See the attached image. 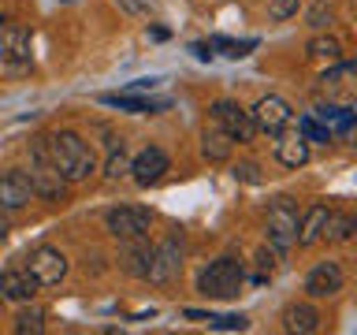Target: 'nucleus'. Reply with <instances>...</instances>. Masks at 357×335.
Masks as SVG:
<instances>
[{"label": "nucleus", "mask_w": 357, "mask_h": 335, "mask_svg": "<svg viewBox=\"0 0 357 335\" xmlns=\"http://www.w3.org/2000/svg\"><path fill=\"white\" fill-rule=\"evenodd\" d=\"M127 168H130V161H127V153H123V145H119V149L112 145V156H108V164H105V175H108V179H123V175H127Z\"/></svg>", "instance_id": "obj_26"}, {"label": "nucleus", "mask_w": 357, "mask_h": 335, "mask_svg": "<svg viewBox=\"0 0 357 335\" xmlns=\"http://www.w3.org/2000/svg\"><path fill=\"white\" fill-rule=\"evenodd\" d=\"M45 328V313L38 309V306H30V309H19V317H15V332L19 335H38Z\"/></svg>", "instance_id": "obj_25"}, {"label": "nucleus", "mask_w": 357, "mask_h": 335, "mask_svg": "<svg viewBox=\"0 0 357 335\" xmlns=\"http://www.w3.org/2000/svg\"><path fill=\"white\" fill-rule=\"evenodd\" d=\"M272 272H275V253L261 246V250H257V283H264Z\"/></svg>", "instance_id": "obj_29"}, {"label": "nucleus", "mask_w": 357, "mask_h": 335, "mask_svg": "<svg viewBox=\"0 0 357 335\" xmlns=\"http://www.w3.org/2000/svg\"><path fill=\"white\" fill-rule=\"evenodd\" d=\"M167 164H172V161H167V153L160 149V145H149V149H142L138 156H134L127 172L134 175V183H138V186H153V183H160V179H164Z\"/></svg>", "instance_id": "obj_13"}, {"label": "nucleus", "mask_w": 357, "mask_h": 335, "mask_svg": "<svg viewBox=\"0 0 357 335\" xmlns=\"http://www.w3.org/2000/svg\"><path fill=\"white\" fill-rule=\"evenodd\" d=\"M305 52H309V60H328V64L342 60V45H339V38H312V41L305 45Z\"/></svg>", "instance_id": "obj_23"}, {"label": "nucleus", "mask_w": 357, "mask_h": 335, "mask_svg": "<svg viewBox=\"0 0 357 335\" xmlns=\"http://www.w3.org/2000/svg\"><path fill=\"white\" fill-rule=\"evenodd\" d=\"M49 161L60 172L63 183H86L97 172V156L89 149V142H82L75 131H60L49 138Z\"/></svg>", "instance_id": "obj_1"}, {"label": "nucleus", "mask_w": 357, "mask_h": 335, "mask_svg": "<svg viewBox=\"0 0 357 335\" xmlns=\"http://www.w3.org/2000/svg\"><path fill=\"white\" fill-rule=\"evenodd\" d=\"M212 119H216V127L227 134L231 142H253V119H250V112L238 108L234 100H216L212 105Z\"/></svg>", "instance_id": "obj_10"}, {"label": "nucleus", "mask_w": 357, "mask_h": 335, "mask_svg": "<svg viewBox=\"0 0 357 335\" xmlns=\"http://www.w3.org/2000/svg\"><path fill=\"white\" fill-rule=\"evenodd\" d=\"M208 328H216V332H242V328H245V317H242V313H227V317H212V320H208Z\"/></svg>", "instance_id": "obj_28"}, {"label": "nucleus", "mask_w": 357, "mask_h": 335, "mask_svg": "<svg viewBox=\"0 0 357 335\" xmlns=\"http://www.w3.org/2000/svg\"><path fill=\"white\" fill-rule=\"evenodd\" d=\"M250 119H253V131H261V134H279L283 127H290L294 112H290V105H287L283 97L268 94V97H261V100L253 105Z\"/></svg>", "instance_id": "obj_9"}, {"label": "nucleus", "mask_w": 357, "mask_h": 335, "mask_svg": "<svg viewBox=\"0 0 357 335\" xmlns=\"http://www.w3.org/2000/svg\"><path fill=\"white\" fill-rule=\"evenodd\" d=\"M0 306H4V298H0Z\"/></svg>", "instance_id": "obj_34"}, {"label": "nucleus", "mask_w": 357, "mask_h": 335, "mask_svg": "<svg viewBox=\"0 0 357 335\" xmlns=\"http://www.w3.org/2000/svg\"><path fill=\"white\" fill-rule=\"evenodd\" d=\"M328 205H312L305 216L298 220V234H294V242L298 246H312V242H320V234H324V223H328Z\"/></svg>", "instance_id": "obj_19"}, {"label": "nucleus", "mask_w": 357, "mask_h": 335, "mask_svg": "<svg viewBox=\"0 0 357 335\" xmlns=\"http://www.w3.org/2000/svg\"><path fill=\"white\" fill-rule=\"evenodd\" d=\"M0 60L11 71L30 67V30L26 27H19V22H4L0 27Z\"/></svg>", "instance_id": "obj_11"}, {"label": "nucleus", "mask_w": 357, "mask_h": 335, "mask_svg": "<svg viewBox=\"0 0 357 335\" xmlns=\"http://www.w3.org/2000/svg\"><path fill=\"white\" fill-rule=\"evenodd\" d=\"M105 228H108V234H116V239H138V234H149V228H153V212L142 209V205L108 209Z\"/></svg>", "instance_id": "obj_7"}, {"label": "nucleus", "mask_w": 357, "mask_h": 335, "mask_svg": "<svg viewBox=\"0 0 357 335\" xmlns=\"http://www.w3.org/2000/svg\"><path fill=\"white\" fill-rule=\"evenodd\" d=\"M320 97H328V105H354V97H357V67L350 60H335L328 71L320 75Z\"/></svg>", "instance_id": "obj_4"}, {"label": "nucleus", "mask_w": 357, "mask_h": 335, "mask_svg": "<svg viewBox=\"0 0 357 335\" xmlns=\"http://www.w3.org/2000/svg\"><path fill=\"white\" fill-rule=\"evenodd\" d=\"M38 295V279H33L26 268H8L4 276H0V298L8 302H30Z\"/></svg>", "instance_id": "obj_16"}, {"label": "nucleus", "mask_w": 357, "mask_h": 335, "mask_svg": "<svg viewBox=\"0 0 357 335\" xmlns=\"http://www.w3.org/2000/svg\"><path fill=\"white\" fill-rule=\"evenodd\" d=\"M309 27L312 30H328L331 27V8L328 4H312L309 8Z\"/></svg>", "instance_id": "obj_30"}, {"label": "nucleus", "mask_w": 357, "mask_h": 335, "mask_svg": "<svg viewBox=\"0 0 357 335\" xmlns=\"http://www.w3.org/2000/svg\"><path fill=\"white\" fill-rule=\"evenodd\" d=\"M123 242H127V250H123V257H119L123 272H130V276L145 279V272H149V257H153V246L145 242V234H138V239H123Z\"/></svg>", "instance_id": "obj_17"}, {"label": "nucleus", "mask_w": 357, "mask_h": 335, "mask_svg": "<svg viewBox=\"0 0 357 335\" xmlns=\"http://www.w3.org/2000/svg\"><path fill=\"white\" fill-rule=\"evenodd\" d=\"M178 272H183V239H178V231H172L160 246H153L149 272H145V279L164 287V283H172Z\"/></svg>", "instance_id": "obj_5"}, {"label": "nucleus", "mask_w": 357, "mask_h": 335, "mask_svg": "<svg viewBox=\"0 0 357 335\" xmlns=\"http://www.w3.org/2000/svg\"><path fill=\"white\" fill-rule=\"evenodd\" d=\"M8 231H11V223H8V209H0V242L8 239Z\"/></svg>", "instance_id": "obj_32"}, {"label": "nucleus", "mask_w": 357, "mask_h": 335, "mask_svg": "<svg viewBox=\"0 0 357 335\" xmlns=\"http://www.w3.org/2000/svg\"><path fill=\"white\" fill-rule=\"evenodd\" d=\"M354 231H357V220L350 216V212H335V209H331L320 239H328V242H350V239H354Z\"/></svg>", "instance_id": "obj_21"}, {"label": "nucleus", "mask_w": 357, "mask_h": 335, "mask_svg": "<svg viewBox=\"0 0 357 335\" xmlns=\"http://www.w3.org/2000/svg\"><path fill=\"white\" fill-rule=\"evenodd\" d=\"M33 194H41L45 201H63L67 183L60 179V172L49 161V142H33V172H30Z\"/></svg>", "instance_id": "obj_6"}, {"label": "nucleus", "mask_w": 357, "mask_h": 335, "mask_svg": "<svg viewBox=\"0 0 357 335\" xmlns=\"http://www.w3.org/2000/svg\"><path fill=\"white\" fill-rule=\"evenodd\" d=\"M33 198V183L26 172L11 168V172H0V209H26Z\"/></svg>", "instance_id": "obj_14"}, {"label": "nucleus", "mask_w": 357, "mask_h": 335, "mask_svg": "<svg viewBox=\"0 0 357 335\" xmlns=\"http://www.w3.org/2000/svg\"><path fill=\"white\" fill-rule=\"evenodd\" d=\"M298 134L305 142H317V145H328L331 142V127H328V123H320L317 116H301L298 119Z\"/></svg>", "instance_id": "obj_24"}, {"label": "nucleus", "mask_w": 357, "mask_h": 335, "mask_svg": "<svg viewBox=\"0 0 357 335\" xmlns=\"http://www.w3.org/2000/svg\"><path fill=\"white\" fill-rule=\"evenodd\" d=\"M342 283H346V272H342L339 261H320V265H312V272L305 276L309 298H331L342 290Z\"/></svg>", "instance_id": "obj_12"}, {"label": "nucleus", "mask_w": 357, "mask_h": 335, "mask_svg": "<svg viewBox=\"0 0 357 335\" xmlns=\"http://www.w3.org/2000/svg\"><path fill=\"white\" fill-rule=\"evenodd\" d=\"M100 100H105V105H112V108H123V112H160V108H167V100L130 97V94H105Z\"/></svg>", "instance_id": "obj_22"}, {"label": "nucleus", "mask_w": 357, "mask_h": 335, "mask_svg": "<svg viewBox=\"0 0 357 335\" xmlns=\"http://www.w3.org/2000/svg\"><path fill=\"white\" fill-rule=\"evenodd\" d=\"M298 8H301V0H268V15H272L275 22L298 15Z\"/></svg>", "instance_id": "obj_27"}, {"label": "nucleus", "mask_w": 357, "mask_h": 335, "mask_svg": "<svg viewBox=\"0 0 357 335\" xmlns=\"http://www.w3.org/2000/svg\"><path fill=\"white\" fill-rule=\"evenodd\" d=\"M186 320H212V313H201V309H186Z\"/></svg>", "instance_id": "obj_33"}, {"label": "nucleus", "mask_w": 357, "mask_h": 335, "mask_svg": "<svg viewBox=\"0 0 357 335\" xmlns=\"http://www.w3.org/2000/svg\"><path fill=\"white\" fill-rule=\"evenodd\" d=\"M275 138V156H279V164L283 168H301L309 161V142L301 138L298 131H279V134H272Z\"/></svg>", "instance_id": "obj_15"}, {"label": "nucleus", "mask_w": 357, "mask_h": 335, "mask_svg": "<svg viewBox=\"0 0 357 335\" xmlns=\"http://www.w3.org/2000/svg\"><path fill=\"white\" fill-rule=\"evenodd\" d=\"M234 179H242V183H261V168L245 161V164H238V168H234Z\"/></svg>", "instance_id": "obj_31"}, {"label": "nucleus", "mask_w": 357, "mask_h": 335, "mask_svg": "<svg viewBox=\"0 0 357 335\" xmlns=\"http://www.w3.org/2000/svg\"><path fill=\"white\" fill-rule=\"evenodd\" d=\"M298 220H301V212L290 198L272 201V205H268V220H264L268 242H272L275 250H290V246H294V234H298Z\"/></svg>", "instance_id": "obj_3"}, {"label": "nucleus", "mask_w": 357, "mask_h": 335, "mask_svg": "<svg viewBox=\"0 0 357 335\" xmlns=\"http://www.w3.org/2000/svg\"><path fill=\"white\" fill-rule=\"evenodd\" d=\"M231 149H234V142L220 127H208L205 134H201V156H205L208 164H223L231 156Z\"/></svg>", "instance_id": "obj_20"}, {"label": "nucleus", "mask_w": 357, "mask_h": 335, "mask_svg": "<svg viewBox=\"0 0 357 335\" xmlns=\"http://www.w3.org/2000/svg\"><path fill=\"white\" fill-rule=\"evenodd\" d=\"M283 328L287 332H298V335H312L320 328V313L305 306V302H294V306L283 309Z\"/></svg>", "instance_id": "obj_18"}, {"label": "nucleus", "mask_w": 357, "mask_h": 335, "mask_svg": "<svg viewBox=\"0 0 357 335\" xmlns=\"http://www.w3.org/2000/svg\"><path fill=\"white\" fill-rule=\"evenodd\" d=\"M245 283V268L238 257H220L197 276V290L205 298H234Z\"/></svg>", "instance_id": "obj_2"}, {"label": "nucleus", "mask_w": 357, "mask_h": 335, "mask_svg": "<svg viewBox=\"0 0 357 335\" xmlns=\"http://www.w3.org/2000/svg\"><path fill=\"white\" fill-rule=\"evenodd\" d=\"M26 272L38 279V287H56L67 276V257L56 250V246H38L26 257Z\"/></svg>", "instance_id": "obj_8"}]
</instances>
